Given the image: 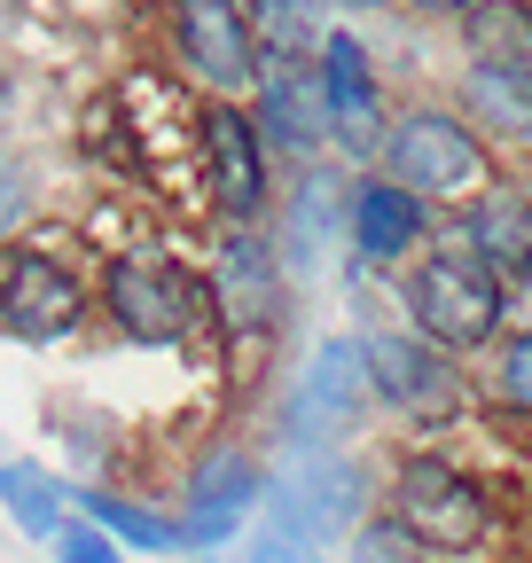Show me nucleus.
Here are the masks:
<instances>
[{
    "label": "nucleus",
    "instance_id": "obj_1",
    "mask_svg": "<svg viewBox=\"0 0 532 563\" xmlns=\"http://www.w3.org/2000/svg\"><path fill=\"white\" fill-rule=\"evenodd\" d=\"M102 313L125 344H149V352H173V344H196L220 306H212V274L180 266L173 251H118L102 266Z\"/></svg>",
    "mask_w": 532,
    "mask_h": 563
},
{
    "label": "nucleus",
    "instance_id": "obj_2",
    "mask_svg": "<svg viewBox=\"0 0 532 563\" xmlns=\"http://www.w3.org/2000/svg\"><path fill=\"white\" fill-rule=\"evenodd\" d=\"M399 298H408V321L415 336H431L439 352H486L509 321V282L470 251V243H454V251H423L415 274L399 282Z\"/></svg>",
    "mask_w": 532,
    "mask_h": 563
},
{
    "label": "nucleus",
    "instance_id": "obj_3",
    "mask_svg": "<svg viewBox=\"0 0 532 563\" xmlns=\"http://www.w3.org/2000/svg\"><path fill=\"white\" fill-rule=\"evenodd\" d=\"M384 173L408 180L415 196L431 203H454V196H478L494 157H486V133L470 125V110H446V102H415L408 118L391 125L384 141Z\"/></svg>",
    "mask_w": 532,
    "mask_h": 563
},
{
    "label": "nucleus",
    "instance_id": "obj_4",
    "mask_svg": "<svg viewBox=\"0 0 532 563\" xmlns=\"http://www.w3.org/2000/svg\"><path fill=\"white\" fill-rule=\"evenodd\" d=\"M391 517L408 525L431 555H478L494 540V501H486V485L446 462V454H408L391 477Z\"/></svg>",
    "mask_w": 532,
    "mask_h": 563
},
{
    "label": "nucleus",
    "instance_id": "obj_5",
    "mask_svg": "<svg viewBox=\"0 0 532 563\" xmlns=\"http://www.w3.org/2000/svg\"><path fill=\"white\" fill-rule=\"evenodd\" d=\"M266 150L275 141L258 133V118L243 102H204L196 110V165H204V196L228 228H258L266 196H275V173H266Z\"/></svg>",
    "mask_w": 532,
    "mask_h": 563
},
{
    "label": "nucleus",
    "instance_id": "obj_6",
    "mask_svg": "<svg viewBox=\"0 0 532 563\" xmlns=\"http://www.w3.org/2000/svg\"><path fill=\"white\" fill-rule=\"evenodd\" d=\"M165 40H173V63L188 70L196 87H212V95H243L258 79V63H266L243 0H173V9H165Z\"/></svg>",
    "mask_w": 532,
    "mask_h": 563
},
{
    "label": "nucleus",
    "instance_id": "obj_7",
    "mask_svg": "<svg viewBox=\"0 0 532 563\" xmlns=\"http://www.w3.org/2000/svg\"><path fill=\"white\" fill-rule=\"evenodd\" d=\"M87 321V282L55 251H0V336L63 344Z\"/></svg>",
    "mask_w": 532,
    "mask_h": 563
},
{
    "label": "nucleus",
    "instance_id": "obj_8",
    "mask_svg": "<svg viewBox=\"0 0 532 563\" xmlns=\"http://www.w3.org/2000/svg\"><path fill=\"white\" fill-rule=\"evenodd\" d=\"M368 399H376V384H368V344L361 336H329V344H313V361H306V376H298V399H290V446L306 454H321V446H337L353 422L368 415Z\"/></svg>",
    "mask_w": 532,
    "mask_h": 563
},
{
    "label": "nucleus",
    "instance_id": "obj_9",
    "mask_svg": "<svg viewBox=\"0 0 532 563\" xmlns=\"http://www.w3.org/2000/svg\"><path fill=\"white\" fill-rule=\"evenodd\" d=\"M361 501H368V470L345 462V454H313L298 462L290 477L266 485V509H275V525H290L298 540H345L361 525Z\"/></svg>",
    "mask_w": 532,
    "mask_h": 563
},
{
    "label": "nucleus",
    "instance_id": "obj_10",
    "mask_svg": "<svg viewBox=\"0 0 532 563\" xmlns=\"http://www.w3.org/2000/svg\"><path fill=\"white\" fill-rule=\"evenodd\" d=\"M321 95H329V141L353 157V165H384V79L353 32H329L321 40Z\"/></svg>",
    "mask_w": 532,
    "mask_h": 563
},
{
    "label": "nucleus",
    "instance_id": "obj_11",
    "mask_svg": "<svg viewBox=\"0 0 532 563\" xmlns=\"http://www.w3.org/2000/svg\"><path fill=\"white\" fill-rule=\"evenodd\" d=\"M361 344H368L376 407L408 415V422H446V407L462 399V384H454V352H439L431 336H399V329H376V336H361Z\"/></svg>",
    "mask_w": 532,
    "mask_h": 563
},
{
    "label": "nucleus",
    "instance_id": "obj_12",
    "mask_svg": "<svg viewBox=\"0 0 532 563\" xmlns=\"http://www.w3.org/2000/svg\"><path fill=\"white\" fill-rule=\"evenodd\" d=\"M251 118L282 157L329 150V95H321V55H266L251 79Z\"/></svg>",
    "mask_w": 532,
    "mask_h": 563
},
{
    "label": "nucleus",
    "instance_id": "obj_13",
    "mask_svg": "<svg viewBox=\"0 0 532 563\" xmlns=\"http://www.w3.org/2000/svg\"><path fill=\"white\" fill-rule=\"evenodd\" d=\"M212 306L228 336H266L282 321V266L258 228H228L212 251Z\"/></svg>",
    "mask_w": 532,
    "mask_h": 563
},
{
    "label": "nucleus",
    "instance_id": "obj_14",
    "mask_svg": "<svg viewBox=\"0 0 532 563\" xmlns=\"http://www.w3.org/2000/svg\"><path fill=\"white\" fill-rule=\"evenodd\" d=\"M258 501H266V477H258V462H251L243 446H212L204 462L188 470V517H180L188 548H196V555L228 548V540L251 525V509H258Z\"/></svg>",
    "mask_w": 532,
    "mask_h": 563
},
{
    "label": "nucleus",
    "instance_id": "obj_15",
    "mask_svg": "<svg viewBox=\"0 0 532 563\" xmlns=\"http://www.w3.org/2000/svg\"><path fill=\"white\" fill-rule=\"evenodd\" d=\"M345 235H353L361 266H399V258H415L423 235H431V196H415L391 173H361L353 196H345Z\"/></svg>",
    "mask_w": 532,
    "mask_h": 563
},
{
    "label": "nucleus",
    "instance_id": "obj_16",
    "mask_svg": "<svg viewBox=\"0 0 532 563\" xmlns=\"http://www.w3.org/2000/svg\"><path fill=\"white\" fill-rule=\"evenodd\" d=\"M462 110L486 141L501 150H532V63H509V55H470L462 70Z\"/></svg>",
    "mask_w": 532,
    "mask_h": 563
},
{
    "label": "nucleus",
    "instance_id": "obj_17",
    "mask_svg": "<svg viewBox=\"0 0 532 563\" xmlns=\"http://www.w3.org/2000/svg\"><path fill=\"white\" fill-rule=\"evenodd\" d=\"M71 501L118 540V548H142V555H173V548H188V532L173 525V517H157V509H142V501H125V493H102V485H71Z\"/></svg>",
    "mask_w": 532,
    "mask_h": 563
},
{
    "label": "nucleus",
    "instance_id": "obj_18",
    "mask_svg": "<svg viewBox=\"0 0 532 563\" xmlns=\"http://www.w3.org/2000/svg\"><path fill=\"white\" fill-rule=\"evenodd\" d=\"M63 501H71V485L63 477H47V470H32V462H0V509H9L32 540H55L63 525Z\"/></svg>",
    "mask_w": 532,
    "mask_h": 563
},
{
    "label": "nucleus",
    "instance_id": "obj_19",
    "mask_svg": "<svg viewBox=\"0 0 532 563\" xmlns=\"http://www.w3.org/2000/svg\"><path fill=\"white\" fill-rule=\"evenodd\" d=\"M321 9L329 0H243V16H251L266 55H321V40H329Z\"/></svg>",
    "mask_w": 532,
    "mask_h": 563
},
{
    "label": "nucleus",
    "instance_id": "obj_20",
    "mask_svg": "<svg viewBox=\"0 0 532 563\" xmlns=\"http://www.w3.org/2000/svg\"><path fill=\"white\" fill-rule=\"evenodd\" d=\"M462 40H470V55L532 63V0H478V9L462 16Z\"/></svg>",
    "mask_w": 532,
    "mask_h": 563
},
{
    "label": "nucleus",
    "instance_id": "obj_21",
    "mask_svg": "<svg viewBox=\"0 0 532 563\" xmlns=\"http://www.w3.org/2000/svg\"><path fill=\"white\" fill-rule=\"evenodd\" d=\"M290 228H298V243H321V235L345 228V220H337V173L306 165V180H298V196H290Z\"/></svg>",
    "mask_w": 532,
    "mask_h": 563
},
{
    "label": "nucleus",
    "instance_id": "obj_22",
    "mask_svg": "<svg viewBox=\"0 0 532 563\" xmlns=\"http://www.w3.org/2000/svg\"><path fill=\"white\" fill-rule=\"evenodd\" d=\"M345 563H431V548L399 525V517H376V525L353 532V555H345Z\"/></svg>",
    "mask_w": 532,
    "mask_h": 563
},
{
    "label": "nucleus",
    "instance_id": "obj_23",
    "mask_svg": "<svg viewBox=\"0 0 532 563\" xmlns=\"http://www.w3.org/2000/svg\"><path fill=\"white\" fill-rule=\"evenodd\" d=\"M494 399H501L509 415H524V422H532V321H524L517 336H501V368H494Z\"/></svg>",
    "mask_w": 532,
    "mask_h": 563
},
{
    "label": "nucleus",
    "instance_id": "obj_24",
    "mask_svg": "<svg viewBox=\"0 0 532 563\" xmlns=\"http://www.w3.org/2000/svg\"><path fill=\"white\" fill-rule=\"evenodd\" d=\"M212 563H321V540H298L290 525H275V532H258V540H243L235 555H212Z\"/></svg>",
    "mask_w": 532,
    "mask_h": 563
},
{
    "label": "nucleus",
    "instance_id": "obj_25",
    "mask_svg": "<svg viewBox=\"0 0 532 563\" xmlns=\"http://www.w3.org/2000/svg\"><path fill=\"white\" fill-rule=\"evenodd\" d=\"M55 555H63V563H125V548H118V540H110V532H102L87 509L55 532Z\"/></svg>",
    "mask_w": 532,
    "mask_h": 563
},
{
    "label": "nucleus",
    "instance_id": "obj_26",
    "mask_svg": "<svg viewBox=\"0 0 532 563\" xmlns=\"http://www.w3.org/2000/svg\"><path fill=\"white\" fill-rule=\"evenodd\" d=\"M24 211H32V180H24L16 165H0V235H9Z\"/></svg>",
    "mask_w": 532,
    "mask_h": 563
},
{
    "label": "nucleus",
    "instance_id": "obj_27",
    "mask_svg": "<svg viewBox=\"0 0 532 563\" xmlns=\"http://www.w3.org/2000/svg\"><path fill=\"white\" fill-rule=\"evenodd\" d=\"M408 9H423V16H470L478 0H408Z\"/></svg>",
    "mask_w": 532,
    "mask_h": 563
},
{
    "label": "nucleus",
    "instance_id": "obj_28",
    "mask_svg": "<svg viewBox=\"0 0 532 563\" xmlns=\"http://www.w3.org/2000/svg\"><path fill=\"white\" fill-rule=\"evenodd\" d=\"M329 9H391V0H329Z\"/></svg>",
    "mask_w": 532,
    "mask_h": 563
}]
</instances>
